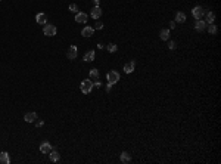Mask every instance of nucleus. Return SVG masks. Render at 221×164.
<instances>
[{
    "mask_svg": "<svg viewBox=\"0 0 221 164\" xmlns=\"http://www.w3.org/2000/svg\"><path fill=\"white\" fill-rule=\"evenodd\" d=\"M169 28H175V21H171V22H169Z\"/></svg>",
    "mask_w": 221,
    "mask_h": 164,
    "instance_id": "obj_27",
    "label": "nucleus"
},
{
    "mask_svg": "<svg viewBox=\"0 0 221 164\" xmlns=\"http://www.w3.org/2000/svg\"><path fill=\"white\" fill-rule=\"evenodd\" d=\"M9 154L7 152H0V164H9Z\"/></svg>",
    "mask_w": 221,
    "mask_h": 164,
    "instance_id": "obj_14",
    "label": "nucleus"
},
{
    "mask_svg": "<svg viewBox=\"0 0 221 164\" xmlns=\"http://www.w3.org/2000/svg\"><path fill=\"white\" fill-rule=\"evenodd\" d=\"M192 15H193L196 19H202V16L205 15V9H203L202 6H196V7H193Z\"/></svg>",
    "mask_w": 221,
    "mask_h": 164,
    "instance_id": "obj_4",
    "label": "nucleus"
},
{
    "mask_svg": "<svg viewBox=\"0 0 221 164\" xmlns=\"http://www.w3.org/2000/svg\"><path fill=\"white\" fill-rule=\"evenodd\" d=\"M99 3H100V0H93V5L95 6H99Z\"/></svg>",
    "mask_w": 221,
    "mask_h": 164,
    "instance_id": "obj_29",
    "label": "nucleus"
},
{
    "mask_svg": "<svg viewBox=\"0 0 221 164\" xmlns=\"http://www.w3.org/2000/svg\"><path fill=\"white\" fill-rule=\"evenodd\" d=\"M106 49H108V52H110V53H114V52H116V45L115 43H109V45L106 46Z\"/></svg>",
    "mask_w": 221,
    "mask_h": 164,
    "instance_id": "obj_22",
    "label": "nucleus"
},
{
    "mask_svg": "<svg viewBox=\"0 0 221 164\" xmlns=\"http://www.w3.org/2000/svg\"><path fill=\"white\" fill-rule=\"evenodd\" d=\"M208 31H209V34H217V27H215L214 24H209Z\"/></svg>",
    "mask_w": 221,
    "mask_h": 164,
    "instance_id": "obj_23",
    "label": "nucleus"
},
{
    "mask_svg": "<svg viewBox=\"0 0 221 164\" xmlns=\"http://www.w3.org/2000/svg\"><path fill=\"white\" fill-rule=\"evenodd\" d=\"M159 37H161V40H168L169 39V30H161V33H159Z\"/></svg>",
    "mask_w": 221,
    "mask_h": 164,
    "instance_id": "obj_19",
    "label": "nucleus"
},
{
    "mask_svg": "<svg viewBox=\"0 0 221 164\" xmlns=\"http://www.w3.org/2000/svg\"><path fill=\"white\" fill-rule=\"evenodd\" d=\"M68 9H69L71 12H78V6L72 3V5H69V7H68Z\"/></svg>",
    "mask_w": 221,
    "mask_h": 164,
    "instance_id": "obj_25",
    "label": "nucleus"
},
{
    "mask_svg": "<svg viewBox=\"0 0 221 164\" xmlns=\"http://www.w3.org/2000/svg\"><path fill=\"white\" fill-rule=\"evenodd\" d=\"M77 55H78L77 46H71L69 49H68V52H66V56H68V59H75V58H77Z\"/></svg>",
    "mask_w": 221,
    "mask_h": 164,
    "instance_id": "obj_6",
    "label": "nucleus"
},
{
    "mask_svg": "<svg viewBox=\"0 0 221 164\" xmlns=\"http://www.w3.org/2000/svg\"><path fill=\"white\" fill-rule=\"evenodd\" d=\"M90 16L93 19H99L100 16H102V9H100V6H95L91 9V12H90Z\"/></svg>",
    "mask_w": 221,
    "mask_h": 164,
    "instance_id": "obj_5",
    "label": "nucleus"
},
{
    "mask_svg": "<svg viewBox=\"0 0 221 164\" xmlns=\"http://www.w3.org/2000/svg\"><path fill=\"white\" fill-rule=\"evenodd\" d=\"M24 120L27 123H32V121H36V120H37V114L36 113H27L25 117H24Z\"/></svg>",
    "mask_w": 221,
    "mask_h": 164,
    "instance_id": "obj_12",
    "label": "nucleus"
},
{
    "mask_svg": "<svg viewBox=\"0 0 221 164\" xmlns=\"http://www.w3.org/2000/svg\"><path fill=\"white\" fill-rule=\"evenodd\" d=\"M206 28V22L202 21V19H196V22H195V30L196 31H203Z\"/></svg>",
    "mask_w": 221,
    "mask_h": 164,
    "instance_id": "obj_8",
    "label": "nucleus"
},
{
    "mask_svg": "<svg viewBox=\"0 0 221 164\" xmlns=\"http://www.w3.org/2000/svg\"><path fill=\"white\" fill-rule=\"evenodd\" d=\"M90 79H93V80H97L99 79V71L96 70V68L90 70Z\"/></svg>",
    "mask_w": 221,
    "mask_h": 164,
    "instance_id": "obj_21",
    "label": "nucleus"
},
{
    "mask_svg": "<svg viewBox=\"0 0 221 164\" xmlns=\"http://www.w3.org/2000/svg\"><path fill=\"white\" fill-rule=\"evenodd\" d=\"M130 161H131V157H130V154L124 151V152L121 154V163L127 164V163H130Z\"/></svg>",
    "mask_w": 221,
    "mask_h": 164,
    "instance_id": "obj_18",
    "label": "nucleus"
},
{
    "mask_svg": "<svg viewBox=\"0 0 221 164\" xmlns=\"http://www.w3.org/2000/svg\"><path fill=\"white\" fill-rule=\"evenodd\" d=\"M56 27L55 25H52V24H46L44 27H43V33H44V36H47V37H52V36H56Z\"/></svg>",
    "mask_w": 221,
    "mask_h": 164,
    "instance_id": "obj_3",
    "label": "nucleus"
},
{
    "mask_svg": "<svg viewBox=\"0 0 221 164\" xmlns=\"http://www.w3.org/2000/svg\"><path fill=\"white\" fill-rule=\"evenodd\" d=\"M175 21L177 22H184L186 21V15L183 12H175Z\"/></svg>",
    "mask_w": 221,
    "mask_h": 164,
    "instance_id": "obj_20",
    "label": "nucleus"
},
{
    "mask_svg": "<svg viewBox=\"0 0 221 164\" xmlns=\"http://www.w3.org/2000/svg\"><path fill=\"white\" fill-rule=\"evenodd\" d=\"M40 151L43 152V154H49L50 151H52V145H50L49 142H43L40 145Z\"/></svg>",
    "mask_w": 221,
    "mask_h": 164,
    "instance_id": "obj_11",
    "label": "nucleus"
},
{
    "mask_svg": "<svg viewBox=\"0 0 221 164\" xmlns=\"http://www.w3.org/2000/svg\"><path fill=\"white\" fill-rule=\"evenodd\" d=\"M36 21H37L38 24H41V25H46V15H44V13H37Z\"/></svg>",
    "mask_w": 221,
    "mask_h": 164,
    "instance_id": "obj_16",
    "label": "nucleus"
},
{
    "mask_svg": "<svg viewBox=\"0 0 221 164\" xmlns=\"http://www.w3.org/2000/svg\"><path fill=\"white\" fill-rule=\"evenodd\" d=\"M95 84H96V87H100V86H102V83H100L99 80H96V83H95Z\"/></svg>",
    "mask_w": 221,
    "mask_h": 164,
    "instance_id": "obj_30",
    "label": "nucleus"
},
{
    "mask_svg": "<svg viewBox=\"0 0 221 164\" xmlns=\"http://www.w3.org/2000/svg\"><path fill=\"white\" fill-rule=\"evenodd\" d=\"M215 21V13L214 12H206V24H214Z\"/></svg>",
    "mask_w": 221,
    "mask_h": 164,
    "instance_id": "obj_17",
    "label": "nucleus"
},
{
    "mask_svg": "<svg viewBox=\"0 0 221 164\" xmlns=\"http://www.w3.org/2000/svg\"><path fill=\"white\" fill-rule=\"evenodd\" d=\"M80 89H81V92L84 93V95H89L91 90H93V81L91 80H83L81 81V84H80Z\"/></svg>",
    "mask_w": 221,
    "mask_h": 164,
    "instance_id": "obj_1",
    "label": "nucleus"
},
{
    "mask_svg": "<svg viewBox=\"0 0 221 164\" xmlns=\"http://www.w3.org/2000/svg\"><path fill=\"white\" fill-rule=\"evenodd\" d=\"M106 80H108L109 84H115V83L120 81V74H118V71L112 70V71H109L106 74Z\"/></svg>",
    "mask_w": 221,
    "mask_h": 164,
    "instance_id": "obj_2",
    "label": "nucleus"
},
{
    "mask_svg": "<svg viewBox=\"0 0 221 164\" xmlns=\"http://www.w3.org/2000/svg\"><path fill=\"white\" fill-rule=\"evenodd\" d=\"M49 155H50V161H53V163H56V161L61 160V155H59V152H58V151H55V149L50 151V152H49Z\"/></svg>",
    "mask_w": 221,
    "mask_h": 164,
    "instance_id": "obj_13",
    "label": "nucleus"
},
{
    "mask_svg": "<svg viewBox=\"0 0 221 164\" xmlns=\"http://www.w3.org/2000/svg\"><path fill=\"white\" fill-rule=\"evenodd\" d=\"M95 50H89L86 55H84V61H87V62H91V61H95Z\"/></svg>",
    "mask_w": 221,
    "mask_h": 164,
    "instance_id": "obj_15",
    "label": "nucleus"
},
{
    "mask_svg": "<svg viewBox=\"0 0 221 164\" xmlns=\"http://www.w3.org/2000/svg\"><path fill=\"white\" fill-rule=\"evenodd\" d=\"M87 18H89V16L84 13V12H77V15H75V21H77L78 24H86L87 22Z\"/></svg>",
    "mask_w": 221,
    "mask_h": 164,
    "instance_id": "obj_7",
    "label": "nucleus"
},
{
    "mask_svg": "<svg viewBox=\"0 0 221 164\" xmlns=\"http://www.w3.org/2000/svg\"><path fill=\"white\" fill-rule=\"evenodd\" d=\"M93 33H95V28L93 27H84L83 31H81V36L83 37H91Z\"/></svg>",
    "mask_w": 221,
    "mask_h": 164,
    "instance_id": "obj_9",
    "label": "nucleus"
},
{
    "mask_svg": "<svg viewBox=\"0 0 221 164\" xmlns=\"http://www.w3.org/2000/svg\"><path fill=\"white\" fill-rule=\"evenodd\" d=\"M134 67H136V62H134V61H130V62H127V64L124 65V71H125L127 74H131V73L134 71Z\"/></svg>",
    "mask_w": 221,
    "mask_h": 164,
    "instance_id": "obj_10",
    "label": "nucleus"
},
{
    "mask_svg": "<svg viewBox=\"0 0 221 164\" xmlns=\"http://www.w3.org/2000/svg\"><path fill=\"white\" fill-rule=\"evenodd\" d=\"M102 28H103V22L97 21V22L95 24V30H102Z\"/></svg>",
    "mask_w": 221,
    "mask_h": 164,
    "instance_id": "obj_26",
    "label": "nucleus"
},
{
    "mask_svg": "<svg viewBox=\"0 0 221 164\" xmlns=\"http://www.w3.org/2000/svg\"><path fill=\"white\" fill-rule=\"evenodd\" d=\"M110 87H112V84H109V83H108V86H106V92H108V93L110 92Z\"/></svg>",
    "mask_w": 221,
    "mask_h": 164,
    "instance_id": "obj_28",
    "label": "nucleus"
},
{
    "mask_svg": "<svg viewBox=\"0 0 221 164\" xmlns=\"http://www.w3.org/2000/svg\"><path fill=\"white\" fill-rule=\"evenodd\" d=\"M175 47H177V43H175V41H173V40H171V41L168 43V49H169V50H174Z\"/></svg>",
    "mask_w": 221,
    "mask_h": 164,
    "instance_id": "obj_24",
    "label": "nucleus"
}]
</instances>
